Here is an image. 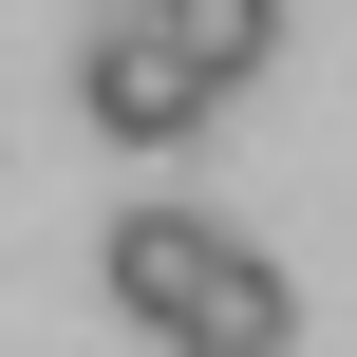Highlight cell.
<instances>
[{"label":"cell","instance_id":"obj_1","mask_svg":"<svg viewBox=\"0 0 357 357\" xmlns=\"http://www.w3.org/2000/svg\"><path fill=\"white\" fill-rule=\"evenodd\" d=\"M113 320H151V339H188V357H282L301 339L282 264L226 245V226H188V207H113Z\"/></svg>","mask_w":357,"mask_h":357},{"label":"cell","instance_id":"obj_2","mask_svg":"<svg viewBox=\"0 0 357 357\" xmlns=\"http://www.w3.org/2000/svg\"><path fill=\"white\" fill-rule=\"evenodd\" d=\"M75 113H94L113 151H169V132H207L226 94H207V56H188V38L151 19V0H113V19L75 38Z\"/></svg>","mask_w":357,"mask_h":357},{"label":"cell","instance_id":"obj_3","mask_svg":"<svg viewBox=\"0 0 357 357\" xmlns=\"http://www.w3.org/2000/svg\"><path fill=\"white\" fill-rule=\"evenodd\" d=\"M151 19H169V38L207 56V94H245V75L282 56V0H151Z\"/></svg>","mask_w":357,"mask_h":357}]
</instances>
